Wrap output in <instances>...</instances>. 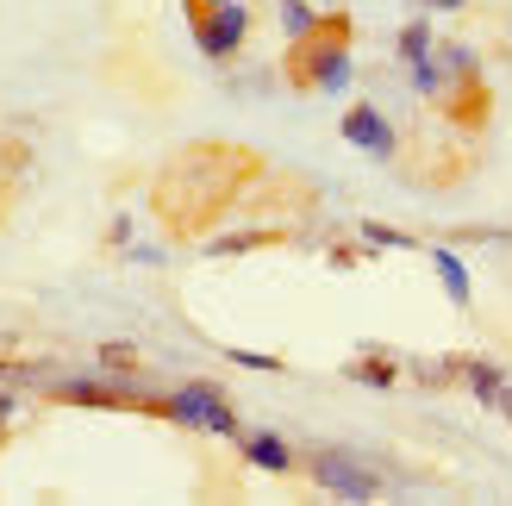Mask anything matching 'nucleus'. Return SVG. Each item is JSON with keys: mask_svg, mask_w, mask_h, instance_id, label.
<instances>
[{"mask_svg": "<svg viewBox=\"0 0 512 506\" xmlns=\"http://www.w3.org/2000/svg\"><path fill=\"white\" fill-rule=\"evenodd\" d=\"M263 157H256L250 144H232V138H194L182 144L175 157L157 169V182H150V213L169 238L182 244H200L213 238V225L225 213L244 207V194L263 182Z\"/></svg>", "mask_w": 512, "mask_h": 506, "instance_id": "f257e3e1", "label": "nucleus"}, {"mask_svg": "<svg viewBox=\"0 0 512 506\" xmlns=\"http://www.w3.org/2000/svg\"><path fill=\"white\" fill-rule=\"evenodd\" d=\"M350 38H356V19L344 7H331L313 19V32L288 38L281 50V75H288L294 94H344L350 88Z\"/></svg>", "mask_w": 512, "mask_h": 506, "instance_id": "f03ea898", "label": "nucleus"}, {"mask_svg": "<svg viewBox=\"0 0 512 506\" xmlns=\"http://www.w3.org/2000/svg\"><path fill=\"white\" fill-rule=\"evenodd\" d=\"M438 63H444V88L431 94V107L444 113V125H456L463 138L488 132L494 88H488V75H481V57H475L469 44H456V38H438Z\"/></svg>", "mask_w": 512, "mask_h": 506, "instance_id": "7ed1b4c3", "label": "nucleus"}, {"mask_svg": "<svg viewBox=\"0 0 512 506\" xmlns=\"http://www.w3.org/2000/svg\"><path fill=\"white\" fill-rule=\"evenodd\" d=\"M169 425H188V432H213V438H238V407L219 382H182L169 388Z\"/></svg>", "mask_w": 512, "mask_h": 506, "instance_id": "20e7f679", "label": "nucleus"}, {"mask_svg": "<svg viewBox=\"0 0 512 506\" xmlns=\"http://www.w3.org/2000/svg\"><path fill=\"white\" fill-rule=\"evenodd\" d=\"M306 475H313V488H325L331 500H375V494H381V475H375L363 457L338 450V444L306 450Z\"/></svg>", "mask_w": 512, "mask_h": 506, "instance_id": "39448f33", "label": "nucleus"}, {"mask_svg": "<svg viewBox=\"0 0 512 506\" xmlns=\"http://www.w3.org/2000/svg\"><path fill=\"white\" fill-rule=\"evenodd\" d=\"M188 25H194L200 57H207V63H232L244 50V38H250V7H244V0H225V7L188 13Z\"/></svg>", "mask_w": 512, "mask_h": 506, "instance_id": "423d86ee", "label": "nucleus"}, {"mask_svg": "<svg viewBox=\"0 0 512 506\" xmlns=\"http://www.w3.org/2000/svg\"><path fill=\"white\" fill-rule=\"evenodd\" d=\"M344 144H356L363 157H375V163H394L400 157V132H394V119L375 107V100H350L344 107Z\"/></svg>", "mask_w": 512, "mask_h": 506, "instance_id": "0eeeda50", "label": "nucleus"}, {"mask_svg": "<svg viewBox=\"0 0 512 506\" xmlns=\"http://www.w3.org/2000/svg\"><path fill=\"white\" fill-rule=\"evenodd\" d=\"M456 363H463V388L481 400V407L512 419V369H500L494 357H456Z\"/></svg>", "mask_w": 512, "mask_h": 506, "instance_id": "6e6552de", "label": "nucleus"}, {"mask_svg": "<svg viewBox=\"0 0 512 506\" xmlns=\"http://www.w3.org/2000/svg\"><path fill=\"white\" fill-rule=\"evenodd\" d=\"M294 232L288 225H244V232H213V238H200V250H207V257H244V250H281Z\"/></svg>", "mask_w": 512, "mask_h": 506, "instance_id": "1a4fd4ad", "label": "nucleus"}, {"mask_svg": "<svg viewBox=\"0 0 512 506\" xmlns=\"http://www.w3.org/2000/svg\"><path fill=\"white\" fill-rule=\"evenodd\" d=\"M238 450L250 469H269V475H294V450L281 444L275 432H238Z\"/></svg>", "mask_w": 512, "mask_h": 506, "instance_id": "9d476101", "label": "nucleus"}, {"mask_svg": "<svg viewBox=\"0 0 512 506\" xmlns=\"http://www.w3.org/2000/svg\"><path fill=\"white\" fill-rule=\"evenodd\" d=\"M344 382H369V388H394L400 382V363L388 357V350H363V357L344 363Z\"/></svg>", "mask_w": 512, "mask_h": 506, "instance_id": "9b49d317", "label": "nucleus"}, {"mask_svg": "<svg viewBox=\"0 0 512 506\" xmlns=\"http://www.w3.org/2000/svg\"><path fill=\"white\" fill-rule=\"evenodd\" d=\"M394 50H400V63H406V69H413V63H425L431 50H438V32H431V19H406Z\"/></svg>", "mask_w": 512, "mask_h": 506, "instance_id": "f8f14e48", "label": "nucleus"}, {"mask_svg": "<svg viewBox=\"0 0 512 506\" xmlns=\"http://www.w3.org/2000/svg\"><path fill=\"white\" fill-rule=\"evenodd\" d=\"M431 263H438V275H444V294L456 300V307H469V269L450 257V250H431Z\"/></svg>", "mask_w": 512, "mask_h": 506, "instance_id": "ddd939ff", "label": "nucleus"}, {"mask_svg": "<svg viewBox=\"0 0 512 506\" xmlns=\"http://www.w3.org/2000/svg\"><path fill=\"white\" fill-rule=\"evenodd\" d=\"M100 369H107V375H138L144 357H138L132 344H100Z\"/></svg>", "mask_w": 512, "mask_h": 506, "instance_id": "4468645a", "label": "nucleus"}, {"mask_svg": "<svg viewBox=\"0 0 512 506\" xmlns=\"http://www.w3.org/2000/svg\"><path fill=\"white\" fill-rule=\"evenodd\" d=\"M313 7H306V0H281V32H288V38H300V32H313Z\"/></svg>", "mask_w": 512, "mask_h": 506, "instance_id": "2eb2a0df", "label": "nucleus"}, {"mask_svg": "<svg viewBox=\"0 0 512 506\" xmlns=\"http://www.w3.org/2000/svg\"><path fill=\"white\" fill-rule=\"evenodd\" d=\"M25 169H32V144L0 138V175H25Z\"/></svg>", "mask_w": 512, "mask_h": 506, "instance_id": "dca6fc26", "label": "nucleus"}, {"mask_svg": "<svg viewBox=\"0 0 512 506\" xmlns=\"http://www.w3.org/2000/svg\"><path fill=\"white\" fill-rule=\"evenodd\" d=\"M363 238L369 244H388V250H413L419 244L413 232H394V225H375V219H363Z\"/></svg>", "mask_w": 512, "mask_h": 506, "instance_id": "f3484780", "label": "nucleus"}, {"mask_svg": "<svg viewBox=\"0 0 512 506\" xmlns=\"http://www.w3.org/2000/svg\"><path fill=\"white\" fill-rule=\"evenodd\" d=\"M225 357H232V363H244V369H269V375H281V369H288L281 357H256V350H225Z\"/></svg>", "mask_w": 512, "mask_h": 506, "instance_id": "a211bd4d", "label": "nucleus"}, {"mask_svg": "<svg viewBox=\"0 0 512 506\" xmlns=\"http://www.w3.org/2000/svg\"><path fill=\"white\" fill-rule=\"evenodd\" d=\"M419 7H425V13H463L469 0H419Z\"/></svg>", "mask_w": 512, "mask_h": 506, "instance_id": "6ab92c4d", "label": "nucleus"}, {"mask_svg": "<svg viewBox=\"0 0 512 506\" xmlns=\"http://www.w3.org/2000/svg\"><path fill=\"white\" fill-rule=\"evenodd\" d=\"M7 213H13V175H0V225H7Z\"/></svg>", "mask_w": 512, "mask_h": 506, "instance_id": "aec40b11", "label": "nucleus"}, {"mask_svg": "<svg viewBox=\"0 0 512 506\" xmlns=\"http://www.w3.org/2000/svg\"><path fill=\"white\" fill-rule=\"evenodd\" d=\"M207 7H225V0H188V13H207Z\"/></svg>", "mask_w": 512, "mask_h": 506, "instance_id": "412c9836", "label": "nucleus"}]
</instances>
